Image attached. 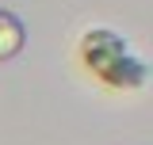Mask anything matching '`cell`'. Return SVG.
<instances>
[{
	"mask_svg": "<svg viewBox=\"0 0 153 145\" xmlns=\"http://www.w3.org/2000/svg\"><path fill=\"white\" fill-rule=\"evenodd\" d=\"M80 61L107 88H146V76H149L146 61L115 31H103V27H92L80 38Z\"/></svg>",
	"mask_w": 153,
	"mask_h": 145,
	"instance_id": "obj_1",
	"label": "cell"
},
{
	"mask_svg": "<svg viewBox=\"0 0 153 145\" xmlns=\"http://www.w3.org/2000/svg\"><path fill=\"white\" fill-rule=\"evenodd\" d=\"M23 27H19L16 16H8V12H0V61H8V57H16L23 50Z\"/></svg>",
	"mask_w": 153,
	"mask_h": 145,
	"instance_id": "obj_2",
	"label": "cell"
}]
</instances>
